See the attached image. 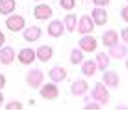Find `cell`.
<instances>
[{
  "label": "cell",
  "instance_id": "f546056e",
  "mask_svg": "<svg viewBox=\"0 0 128 129\" xmlns=\"http://www.w3.org/2000/svg\"><path fill=\"white\" fill-rule=\"evenodd\" d=\"M6 86V77L3 73H0V90H3Z\"/></svg>",
  "mask_w": 128,
  "mask_h": 129
},
{
  "label": "cell",
  "instance_id": "7a4b0ae2",
  "mask_svg": "<svg viewBox=\"0 0 128 129\" xmlns=\"http://www.w3.org/2000/svg\"><path fill=\"white\" fill-rule=\"evenodd\" d=\"M25 82L32 89H38L44 82V73L40 69H32L25 76Z\"/></svg>",
  "mask_w": 128,
  "mask_h": 129
},
{
  "label": "cell",
  "instance_id": "4fadbf2b",
  "mask_svg": "<svg viewBox=\"0 0 128 129\" xmlns=\"http://www.w3.org/2000/svg\"><path fill=\"white\" fill-rule=\"evenodd\" d=\"M16 53L10 46H5L0 49V63L3 65H10L14 62Z\"/></svg>",
  "mask_w": 128,
  "mask_h": 129
},
{
  "label": "cell",
  "instance_id": "603a6c76",
  "mask_svg": "<svg viewBox=\"0 0 128 129\" xmlns=\"http://www.w3.org/2000/svg\"><path fill=\"white\" fill-rule=\"evenodd\" d=\"M84 51L81 50L80 48H74L71 50L70 54V62L72 65H79L84 62Z\"/></svg>",
  "mask_w": 128,
  "mask_h": 129
},
{
  "label": "cell",
  "instance_id": "30bf717a",
  "mask_svg": "<svg viewBox=\"0 0 128 129\" xmlns=\"http://www.w3.org/2000/svg\"><path fill=\"white\" fill-rule=\"evenodd\" d=\"M90 17H92L93 22L95 23V25L103 26L108 22V12L103 7H95L92 10Z\"/></svg>",
  "mask_w": 128,
  "mask_h": 129
},
{
  "label": "cell",
  "instance_id": "3957f363",
  "mask_svg": "<svg viewBox=\"0 0 128 129\" xmlns=\"http://www.w3.org/2000/svg\"><path fill=\"white\" fill-rule=\"evenodd\" d=\"M39 95L46 101H54L60 95V89L54 82L45 83L39 90Z\"/></svg>",
  "mask_w": 128,
  "mask_h": 129
},
{
  "label": "cell",
  "instance_id": "ffe728a7",
  "mask_svg": "<svg viewBox=\"0 0 128 129\" xmlns=\"http://www.w3.org/2000/svg\"><path fill=\"white\" fill-rule=\"evenodd\" d=\"M16 8V1L15 0H0V14L1 15H10L14 13Z\"/></svg>",
  "mask_w": 128,
  "mask_h": 129
},
{
  "label": "cell",
  "instance_id": "d4e9b609",
  "mask_svg": "<svg viewBox=\"0 0 128 129\" xmlns=\"http://www.w3.org/2000/svg\"><path fill=\"white\" fill-rule=\"evenodd\" d=\"M6 110H23V104L19 101L13 100L6 104Z\"/></svg>",
  "mask_w": 128,
  "mask_h": 129
},
{
  "label": "cell",
  "instance_id": "9c48e42d",
  "mask_svg": "<svg viewBox=\"0 0 128 129\" xmlns=\"http://www.w3.org/2000/svg\"><path fill=\"white\" fill-rule=\"evenodd\" d=\"M64 31H65V26H64L62 21L58 20L52 21L47 26V33L52 38H60V37L63 36Z\"/></svg>",
  "mask_w": 128,
  "mask_h": 129
},
{
  "label": "cell",
  "instance_id": "484cf974",
  "mask_svg": "<svg viewBox=\"0 0 128 129\" xmlns=\"http://www.w3.org/2000/svg\"><path fill=\"white\" fill-rule=\"evenodd\" d=\"M86 105L84 106V110H99L101 109L102 105L98 104L97 102H95V101H93V102H90V101H86Z\"/></svg>",
  "mask_w": 128,
  "mask_h": 129
},
{
  "label": "cell",
  "instance_id": "5b68a950",
  "mask_svg": "<svg viewBox=\"0 0 128 129\" xmlns=\"http://www.w3.org/2000/svg\"><path fill=\"white\" fill-rule=\"evenodd\" d=\"M95 29V23L93 22L92 17L89 15H82L80 17L79 23H78V33L81 36H86V34H90Z\"/></svg>",
  "mask_w": 128,
  "mask_h": 129
},
{
  "label": "cell",
  "instance_id": "277c9868",
  "mask_svg": "<svg viewBox=\"0 0 128 129\" xmlns=\"http://www.w3.org/2000/svg\"><path fill=\"white\" fill-rule=\"evenodd\" d=\"M5 24H6V27L9 31L19 32L25 27V20H24V17L21 16V15L14 14V15H10L7 20H6Z\"/></svg>",
  "mask_w": 128,
  "mask_h": 129
},
{
  "label": "cell",
  "instance_id": "83f0119b",
  "mask_svg": "<svg viewBox=\"0 0 128 129\" xmlns=\"http://www.w3.org/2000/svg\"><path fill=\"white\" fill-rule=\"evenodd\" d=\"M120 16L126 23H128V5L122 7V9L120 10Z\"/></svg>",
  "mask_w": 128,
  "mask_h": 129
},
{
  "label": "cell",
  "instance_id": "8992f818",
  "mask_svg": "<svg viewBox=\"0 0 128 129\" xmlns=\"http://www.w3.org/2000/svg\"><path fill=\"white\" fill-rule=\"evenodd\" d=\"M78 46L84 53H93L97 48V40L93 36L86 34L78 41Z\"/></svg>",
  "mask_w": 128,
  "mask_h": 129
},
{
  "label": "cell",
  "instance_id": "f1b7e54d",
  "mask_svg": "<svg viewBox=\"0 0 128 129\" xmlns=\"http://www.w3.org/2000/svg\"><path fill=\"white\" fill-rule=\"evenodd\" d=\"M120 36H121V39L123 40L125 44H128V27H123L120 32Z\"/></svg>",
  "mask_w": 128,
  "mask_h": 129
},
{
  "label": "cell",
  "instance_id": "5bb4252c",
  "mask_svg": "<svg viewBox=\"0 0 128 129\" xmlns=\"http://www.w3.org/2000/svg\"><path fill=\"white\" fill-rule=\"evenodd\" d=\"M54 55V49L52 46L48 45H42V46L38 47V49L36 50V56L42 63H47L48 61H50L52 57Z\"/></svg>",
  "mask_w": 128,
  "mask_h": 129
},
{
  "label": "cell",
  "instance_id": "6da1fadb",
  "mask_svg": "<svg viewBox=\"0 0 128 129\" xmlns=\"http://www.w3.org/2000/svg\"><path fill=\"white\" fill-rule=\"evenodd\" d=\"M90 97L101 105H106L110 101V93L103 82H96L95 87L90 91Z\"/></svg>",
  "mask_w": 128,
  "mask_h": 129
},
{
  "label": "cell",
  "instance_id": "e0dca14e",
  "mask_svg": "<svg viewBox=\"0 0 128 129\" xmlns=\"http://www.w3.org/2000/svg\"><path fill=\"white\" fill-rule=\"evenodd\" d=\"M66 77H68L66 70L62 66H54L49 70V78L54 83L62 82L66 79Z\"/></svg>",
  "mask_w": 128,
  "mask_h": 129
},
{
  "label": "cell",
  "instance_id": "d6a6232c",
  "mask_svg": "<svg viewBox=\"0 0 128 129\" xmlns=\"http://www.w3.org/2000/svg\"><path fill=\"white\" fill-rule=\"evenodd\" d=\"M125 65H126V69H127V71H128V57H127V59H126Z\"/></svg>",
  "mask_w": 128,
  "mask_h": 129
},
{
  "label": "cell",
  "instance_id": "ba28073f",
  "mask_svg": "<svg viewBox=\"0 0 128 129\" xmlns=\"http://www.w3.org/2000/svg\"><path fill=\"white\" fill-rule=\"evenodd\" d=\"M33 15L37 20L45 21L53 16V9H52L50 6L46 5V4H39L34 7Z\"/></svg>",
  "mask_w": 128,
  "mask_h": 129
},
{
  "label": "cell",
  "instance_id": "8fae6325",
  "mask_svg": "<svg viewBox=\"0 0 128 129\" xmlns=\"http://www.w3.org/2000/svg\"><path fill=\"white\" fill-rule=\"evenodd\" d=\"M18 62L23 65H30L36 61V50H33L32 48H23L19 50L18 55H17Z\"/></svg>",
  "mask_w": 128,
  "mask_h": 129
},
{
  "label": "cell",
  "instance_id": "ac0fdd59",
  "mask_svg": "<svg viewBox=\"0 0 128 129\" xmlns=\"http://www.w3.org/2000/svg\"><path fill=\"white\" fill-rule=\"evenodd\" d=\"M128 55V48L125 45H114L109 48V56L114 59H122Z\"/></svg>",
  "mask_w": 128,
  "mask_h": 129
},
{
  "label": "cell",
  "instance_id": "44dd1931",
  "mask_svg": "<svg viewBox=\"0 0 128 129\" xmlns=\"http://www.w3.org/2000/svg\"><path fill=\"white\" fill-rule=\"evenodd\" d=\"M95 62H96V65H97V70L105 71L106 69H108V66L110 65V56H109V54L103 53V51L98 53L96 55Z\"/></svg>",
  "mask_w": 128,
  "mask_h": 129
},
{
  "label": "cell",
  "instance_id": "cb8c5ba5",
  "mask_svg": "<svg viewBox=\"0 0 128 129\" xmlns=\"http://www.w3.org/2000/svg\"><path fill=\"white\" fill-rule=\"evenodd\" d=\"M60 6L65 10H72L75 7V0H60Z\"/></svg>",
  "mask_w": 128,
  "mask_h": 129
},
{
  "label": "cell",
  "instance_id": "52a82bcc",
  "mask_svg": "<svg viewBox=\"0 0 128 129\" xmlns=\"http://www.w3.org/2000/svg\"><path fill=\"white\" fill-rule=\"evenodd\" d=\"M102 81L106 87L111 89H117L120 83V78L116 71H105L102 76Z\"/></svg>",
  "mask_w": 128,
  "mask_h": 129
},
{
  "label": "cell",
  "instance_id": "9a60e30c",
  "mask_svg": "<svg viewBox=\"0 0 128 129\" xmlns=\"http://www.w3.org/2000/svg\"><path fill=\"white\" fill-rule=\"evenodd\" d=\"M102 44H103V46L108 47V48L119 44L118 32H117L116 30H106V31L102 34Z\"/></svg>",
  "mask_w": 128,
  "mask_h": 129
},
{
  "label": "cell",
  "instance_id": "836d02e7",
  "mask_svg": "<svg viewBox=\"0 0 128 129\" xmlns=\"http://www.w3.org/2000/svg\"><path fill=\"white\" fill-rule=\"evenodd\" d=\"M36 1H38V0H36Z\"/></svg>",
  "mask_w": 128,
  "mask_h": 129
},
{
  "label": "cell",
  "instance_id": "e575fe53",
  "mask_svg": "<svg viewBox=\"0 0 128 129\" xmlns=\"http://www.w3.org/2000/svg\"><path fill=\"white\" fill-rule=\"evenodd\" d=\"M127 3H128V0H127Z\"/></svg>",
  "mask_w": 128,
  "mask_h": 129
},
{
  "label": "cell",
  "instance_id": "7402d4cb",
  "mask_svg": "<svg viewBox=\"0 0 128 129\" xmlns=\"http://www.w3.org/2000/svg\"><path fill=\"white\" fill-rule=\"evenodd\" d=\"M77 23H78V20H77V16L75 14H68L65 15L64 20H63V24L65 26V30L70 33L74 32V30L77 29Z\"/></svg>",
  "mask_w": 128,
  "mask_h": 129
},
{
  "label": "cell",
  "instance_id": "7c38bea8",
  "mask_svg": "<svg viewBox=\"0 0 128 129\" xmlns=\"http://www.w3.org/2000/svg\"><path fill=\"white\" fill-rule=\"evenodd\" d=\"M88 88V82L86 80H82V79H78L75 80L74 82L71 83V87H70V91L73 96L75 97H80V96L85 95V94L87 93Z\"/></svg>",
  "mask_w": 128,
  "mask_h": 129
},
{
  "label": "cell",
  "instance_id": "1f68e13d",
  "mask_svg": "<svg viewBox=\"0 0 128 129\" xmlns=\"http://www.w3.org/2000/svg\"><path fill=\"white\" fill-rule=\"evenodd\" d=\"M3 103H4V95H3V93L0 91V107H1Z\"/></svg>",
  "mask_w": 128,
  "mask_h": 129
},
{
  "label": "cell",
  "instance_id": "4316f807",
  "mask_svg": "<svg viewBox=\"0 0 128 129\" xmlns=\"http://www.w3.org/2000/svg\"><path fill=\"white\" fill-rule=\"evenodd\" d=\"M93 4L96 7H105L110 4V0H93Z\"/></svg>",
  "mask_w": 128,
  "mask_h": 129
},
{
  "label": "cell",
  "instance_id": "d6986e66",
  "mask_svg": "<svg viewBox=\"0 0 128 129\" xmlns=\"http://www.w3.org/2000/svg\"><path fill=\"white\" fill-rule=\"evenodd\" d=\"M97 71V65L96 62L93 61V59H88V61H85L81 64V72L84 76L86 77H93L96 73Z\"/></svg>",
  "mask_w": 128,
  "mask_h": 129
},
{
  "label": "cell",
  "instance_id": "4dcf8cb0",
  "mask_svg": "<svg viewBox=\"0 0 128 129\" xmlns=\"http://www.w3.org/2000/svg\"><path fill=\"white\" fill-rule=\"evenodd\" d=\"M5 41H6V37H5V34H4V32H3V31H0V48H1V46H3L4 44H5Z\"/></svg>",
  "mask_w": 128,
  "mask_h": 129
},
{
  "label": "cell",
  "instance_id": "2e32d148",
  "mask_svg": "<svg viewBox=\"0 0 128 129\" xmlns=\"http://www.w3.org/2000/svg\"><path fill=\"white\" fill-rule=\"evenodd\" d=\"M41 34H42V31H41L40 27L36 26V25H32L30 27H27L23 31V38L28 42H34L40 39Z\"/></svg>",
  "mask_w": 128,
  "mask_h": 129
}]
</instances>
